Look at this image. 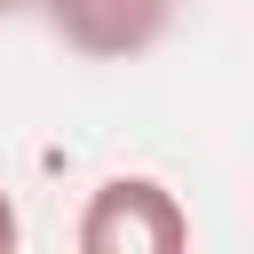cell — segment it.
Instances as JSON below:
<instances>
[{
  "label": "cell",
  "instance_id": "1",
  "mask_svg": "<svg viewBox=\"0 0 254 254\" xmlns=\"http://www.w3.org/2000/svg\"><path fill=\"white\" fill-rule=\"evenodd\" d=\"M190 222L151 175H111L79 214V254H183Z\"/></svg>",
  "mask_w": 254,
  "mask_h": 254
},
{
  "label": "cell",
  "instance_id": "2",
  "mask_svg": "<svg viewBox=\"0 0 254 254\" xmlns=\"http://www.w3.org/2000/svg\"><path fill=\"white\" fill-rule=\"evenodd\" d=\"M48 24L64 32V48L119 64V56H143L175 24V0H48Z\"/></svg>",
  "mask_w": 254,
  "mask_h": 254
},
{
  "label": "cell",
  "instance_id": "3",
  "mask_svg": "<svg viewBox=\"0 0 254 254\" xmlns=\"http://www.w3.org/2000/svg\"><path fill=\"white\" fill-rule=\"evenodd\" d=\"M16 246V206H8V190H0V254Z\"/></svg>",
  "mask_w": 254,
  "mask_h": 254
},
{
  "label": "cell",
  "instance_id": "4",
  "mask_svg": "<svg viewBox=\"0 0 254 254\" xmlns=\"http://www.w3.org/2000/svg\"><path fill=\"white\" fill-rule=\"evenodd\" d=\"M0 8H24V0H0Z\"/></svg>",
  "mask_w": 254,
  "mask_h": 254
}]
</instances>
